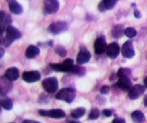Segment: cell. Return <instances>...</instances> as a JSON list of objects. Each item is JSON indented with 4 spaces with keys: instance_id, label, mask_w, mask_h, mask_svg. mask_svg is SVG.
<instances>
[{
    "instance_id": "4",
    "label": "cell",
    "mask_w": 147,
    "mask_h": 123,
    "mask_svg": "<svg viewBox=\"0 0 147 123\" xmlns=\"http://www.w3.org/2000/svg\"><path fill=\"white\" fill-rule=\"evenodd\" d=\"M42 86L47 93H55L58 88V81L55 77H50L44 79Z\"/></svg>"
},
{
    "instance_id": "13",
    "label": "cell",
    "mask_w": 147,
    "mask_h": 123,
    "mask_svg": "<svg viewBox=\"0 0 147 123\" xmlns=\"http://www.w3.org/2000/svg\"><path fill=\"white\" fill-rule=\"evenodd\" d=\"M145 92L144 86H142L140 84H136L131 87V89L129 90V96L130 99H136L141 96L144 94Z\"/></svg>"
},
{
    "instance_id": "16",
    "label": "cell",
    "mask_w": 147,
    "mask_h": 123,
    "mask_svg": "<svg viewBox=\"0 0 147 123\" xmlns=\"http://www.w3.org/2000/svg\"><path fill=\"white\" fill-rule=\"evenodd\" d=\"M119 0H102L98 4V10L103 12L106 10H111L116 6Z\"/></svg>"
},
{
    "instance_id": "14",
    "label": "cell",
    "mask_w": 147,
    "mask_h": 123,
    "mask_svg": "<svg viewBox=\"0 0 147 123\" xmlns=\"http://www.w3.org/2000/svg\"><path fill=\"white\" fill-rule=\"evenodd\" d=\"M120 53V46L116 43H112L108 46L106 53L111 58H116Z\"/></svg>"
},
{
    "instance_id": "11",
    "label": "cell",
    "mask_w": 147,
    "mask_h": 123,
    "mask_svg": "<svg viewBox=\"0 0 147 123\" xmlns=\"http://www.w3.org/2000/svg\"><path fill=\"white\" fill-rule=\"evenodd\" d=\"M40 79H41V75L37 71H25L22 74V79L27 83L38 82Z\"/></svg>"
},
{
    "instance_id": "10",
    "label": "cell",
    "mask_w": 147,
    "mask_h": 123,
    "mask_svg": "<svg viewBox=\"0 0 147 123\" xmlns=\"http://www.w3.org/2000/svg\"><path fill=\"white\" fill-rule=\"evenodd\" d=\"M107 47L108 46L106 44V39L104 37L101 36L96 39L94 44V49L96 54H103L105 51H106Z\"/></svg>"
},
{
    "instance_id": "6",
    "label": "cell",
    "mask_w": 147,
    "mask_h": 123,
    "mask_svg": "<svg viewBox=\"0 0 147 123\" xmlns=\"http://www.w3.org/2000/svg\"><path fill=\"white\" fill-rule=\"evenodd\" d=\"M39 114L42 116L49 117L55 119H60L65 117V113L63 110L60 109H54L51 110H44V109H40L39 110Z\"/></svg>"
},
{
    "instance_id": "2",
    "label": "cell",
    "mask_w": 147,
    "mask_h": 123,
    "mask_svg": "<svg viewBox=\"0 0 147 123\" xmlns=\"http://www.w3.org/2000/svg\"><path fill=\"white\" fill-rule=\"evenodd\" d=\"M76 90L73 88H64L59 91L56 94V99L71 103L76 97Z\"/></svg>"
},
{
    "instance_id": "5",
    "label": "cell",
    "mask_w": 147,
    "mask_h": 123,
    "mask_svg": "<svg viewBox=\"0 0 147 123\" xmlns=\"http://www.w3.org/2000/svg\"><path fill=\"white\" fill-rule=\"evenodd\" d=\"M68 25L66 22L58 21L53 22L49 26L48 30L50 33L53 35H57L67 30Z\"/></svg>"
},
{
    "instance_id": "12",
    "label": "cell",
    "mask_w": 147,
    "mask_h": 123,
    "mask_svg": "<svg viewBox=\"0 0 147 123\" xmlns=\"http://www.w3.org/2000/svg\"><path fill=\"white\" fill-rule=\"evenodd\" d=\"M91 54L89 52V50L85 47L82 46L80 48V52L77 56V63L78 64H83L90 60Z\"/></svg>"
},
{
    "instance_id": "18",
    "label": "cell",
    "mask_w": 147,
    "mask_h": 123,
    "mask_svg": "<svg viewBox=\"0 0 147 123\" xmlns=\"http://www.w3.org/2000/svg\"><path fill=\"white\" fill-rule=\"evenodd\" d=\"M5 77L10 82L16 81L19 78V70L16 67H11L7 70Z\"/></svg>"
},
{
    "instance_id": "26",
    "label": "cell",
    "mask_w": 147,
    "mask_h": 123,
    "mask_svg": "<svg viewBox=\"0 0 147 123\" xmlns=\"http://www.w3.org/2000/svg\"><path fill=\"white\" fill-rule=\"evenodd\" d=\"M131 74V71L129 69H126V68H121L119 69V71H118L117 76L119 78L121 77H129Z\"/></svg>"
},
{
    "instance_id": "32",
    "label": "cell",
    "mask_w": 147,
    "mask_h": 123,
    "mask_svg": "<svg viewBox=\"0 0 147 123\" xmlns=\"http://www.w3.org/2000/svg\"><path fill=\"white\" fill-rule=\"evenodd\" d=\"M112 123H126V121L122 118H116V119L113 120Z\"/></svg>"
},
{
    "instance_id": "9",
    "label": "cell",
    "mask_w": 147,
    "mask_h": 123,
    "mask_svg": "<svg viewBox=\"0 0 147 123\" xmlns=\"http://www.w3.org/2000/svg\"><path fill=\"white\" fill-rule=\"evenodd\" d=\"M122 55L126 58H131L134 56L135 51L133 47V43L131 40H128L122 46Z\"/></svg>"
},
{
    "instance_id": "36",
    "label": "cell",
    "mask_w": 147,
    "mask_h": 123,
    "mask_svg": "<svg viewBox=\"0 0 147 123\" xmlns=\"http://www.w3.org/2000/svg\"><path fill=\"white\" fill-rule=\"evenodd\" d=\"M144 85H145V86L147 88V76L145 78V79H144Z\"/></svg>"
},
{
    "instance_id": "1",
    "label": "cell",
    "mask_w": 147,
    "mask_h": 123,
    "mask_svg": "<svg viewBox=\"0 0 147 123\" xmlns=\"http://www.w3.org/2000/svg\"><path fill=\"white\" fill-rule=\"evenodd\" d=\"M22 34L20 30H17L16 27L9 25L6 30L5 37L1 40L6 47H9L15 40L20 39L21 37Z\"/></svg>"
},
{
    "instance_id": "30",
    "label": "cell",
    "mask_w": 147,
    "mask_h": 123,
    "mask_svg": "<svg viewBox=\"0 0 147 123\" xmlns=\"http://www.w3.org/2000/svg\"><path fill=\"white\" fill-rule=\"evenodd\" d=\"M109 91H110V88H109V86L105 85V86H103L101 88H100V92L102 94H107L109 92Z\"/></svg>"
},
{
    "instance_id": "3",
    "label": "cell",
    "mask_w": 147,
    "mask_h": 123,
    "mask_svg": "<svg viewBox=\"0 0 147 123\" xmlns=\"http://www.w3.org/2000/svg\"><path fill=\"white\" fill-rule=\"evenodd\" d=\"M74 62L72 59H66L63 62L60 63H50V66L53 71L59 72L71 71L74 66Z\"/></svg>"
},
{
    "instance_id": "19",
    "label": "cell",
    "mask_w": 147,
    "mask_h": 123,
    "mask_svg": "<svg viewBox=\"0 0 147 123\" xmlns=\"http://www.w3.org/2000/svg\"><path fill=\"white\" fill-rule=\"evenodd\" d=\"M39 53H40V49L37 46L31 45L26 50L25 56L27 58L32 59L35 58L37 56H38Z\"/></svg>"
},
{
    "instance_id": "29",
    "label": "cell",
    "mask_w": 147,
    "mask_h": 123,
    "mask_svg": "<svg viewBox=\"0 0 147 123\" xmlns=\"http://www.w3.org/2000/svg\"><path fill=\"white\" fill-rule=\"evenodd\" d=\"M100 115V112L98 109H92L90 112V115H89V119L90 120H96Z\"/></svg>"
},
{
    "instance_id": "27",
    "label": "cell",
    "mask_w": 147,
    "mask_h": 123,
    "mask_svg": "<svg viewBox=\"0 0 147 123\" xmlns=\"http://www.w3.org/2000/svg\"><path fill=\"white\" fill-rule=\"evenodd\" d=\"M124 35H126L129 38H133L137 35V32L134 27H127L126 29H125Z\"/></svg>"
},
{
    "instance_id": "23",
    "label": "cell",
    "mask_w": 147,
    "mask_h": 123,
    "mask_svg": "<svg viewBox=\"0 0 147 123\" xmlns=\"http://www.w3.org/2000/svg\"><path fill=\"white\" fill-rule=\"evenodd\" d=\"M85 113H86V109L84 108L79 107L72 111L71 116L75 119H78V118H82L85 115Z\"/></svg>"
},
{
    "instance_id": "31",
    "label": "cell",
    "mask_w": 147,
    "mask_h": 123,
    "mask_svg": "<svg viewBox=\"0 0 147 123\" xmlns=\"http://www.w3.org/2000/svg\"><path fill=\"white\" fill-rule=\"evenodd\" d=\"M103 114L105 116L107 117V118H109V117H111L112 115V112L111 110H109V109H106L103 111Z\"/></svg>"
},
{
    "instance_id": "22",
    "label": "cell",
    "mask_w": 147,
    "mask_h": 123,
    "mask_svg": "<svg viewBox=\"0 0 147 123\" xmlns=\"http://www.w3.org/2000/svg\"><path fill=\"white\" fill-rule=\"evenodd\" d=\"M124 32L125 30L123 28V25L118 24V25L113 27V30H112V36L114 38H120L124 34Z\"/></svg>"
},
{
    "instance_id": "24",
    "label": "cell",
    "mask_w": 147,
    "mask_h": 123,
    "mask_svg": "<svg viewBox=\"0 0 147 123\" xmlns=\"http://www.w3.org/2000/svg\"><path fill=\"white\" fill-rule=\"evenodd\" d=\"M1 105L4 109L7 110H11L13 108V102L9 98H5L1 101Z\"/></svg>"
},
{
    "instance_id": "34",
    "label": "cell",
    "mask_w": 147,
    "mask_h": 123,
    "mask_svg": "<svg viewBox=\"0 0 147 123\" xmlns=\"http://www.w3.org/2000/svg\"><path fill=\"white\" fill-rule=\"evenodd\" d=\"M144 105L146 107H147V94L145 96L144 99Z\"/></svg>"
},
{
    "instance_id": "33",
    "label": "cell",
    "mask_w": 147,
    "mask_h": 123,
    "mask_svg": "<svg viewBox=\"0 0 147 123\" xmlns=\"http://www.w3.org/2000/svg\"><path fill=\"white\" fill-rule=\"evenodd\" d=\"M134 16H135V17H136V18L139 19V18H141V17H142V14H141V12L138 10H135L134 12Z\"/></svg>"
},
{
    "instance_id": "20",
    "label": "cell",
    "mask_w": 147,
    "mask_h": 123,
    "mask_svg": "<svg viewBox=\"0 0 147 123\" xmlns=\"http://www.w3.org/2000/svg\"><path fill=\"white\" fill-rule=\"evenodd\" d=\"M6 78V77H5ZM12 88V85L10 83V81L6 78L5 80L1 78V96H4L7 94L9 92L11 89Z\"/></svg>"
},
{
    "instance_id": "21",
    "label": "cell",
    "mask_w": 147,
    "mask_h": 123,
    "mask_svg": "<svg viewBox=\"0 0 147 123\" xmlns=\"http://www.w3.org/2000/svg\"><path fill=\"white\" fill-rule=\"evenodd\" d=\"M131 118L135 123H143L146 120L144 115L139 110H136L131 114Z\"/></svg>"
},
{
    "instance_id": "35",
    "label": "cell",
    "mask_w": 147,
    "mask_h": 123,
    "mask_svg": "<svg viewBox=\"0 0 147 123\" xmlns=\"http://www.w3.org/2000/svg\"><path fill=\"white\" fill-rule=\"evenodd\" d=\"M22 123H32L31 120H25L23 121Z\"/></svg>"
},
{
    "instance_id": "40",
    "label": "cell",
    "mask_w": 147,
    "mask_h": 123,
    "mask_svg": "<svg viewBox=\"0 0 147 123\" xmlns=\"http://www.w3.org/2000/svg\"><path fill=\"white\" fill-rule=\"evenodd\" d=\"M7 1H9V0H7Z\"/></svg>"
},
{
    "instance_id": "8",
    "label": "cell",
    "mask_w": 147,
    "mask_h": 123,
    "mask_svg": "<svg viewBox=\"0 0 147 123\" xmlns=\"http://www.w3.org/2000/svg\"><path fill=\"white\" fill-rule=\"evenodd\" d=\"M1 17H0V27H1V35H3V33L6 31L7 27L10 25L12 22V19H11L10 14L5 13L4 12L1 11L0 12Z\"/></svg>"
},
{
    "instance_id": "28",
    "label": "cell",
    "mask_w": 147,
    "mask_h": 123,
    "mask_svg": "<svg viewBox=\"0 0 147 123\" xmlns=\"http://www.w3.org/2000/svg\"><path fill=\"white\" fill-rule=\"evenodd\" d=\"M55 52L57 54H58L61 57H65L67 55V50L62 46H57V48H55Z\"/></svg>"
},
{
    "instance_id": "38",
    "label": "cell",
    "mask_w": 147,
    "mask_h": 123,
    "mask_svg": "<svg viewBox=\"0 0 147 123\" xmlns=\"http://www.w3.org/2000/svg\"><path fill=\"white\" fill-rule=\"evenodd\" d=\"M68 123H80V122H77V121H70Z\"/></svg>"
},
{
    "instance_id": "17",
    "label": "cell",
    "mask_w": 147,
    "mask_h": 123,
    "mask_svg": "<svg viewBox=\"0 0 147 123\" xmlns=\"http://www.w3.org/2000/svg\"><path fill=\"white\" fill-rule=\"evenodd\" d=\"M9 8L10 12L15 14H20L22 13V7L16 0H9Z\"/></svg>"
},
{
    "instance_id": "37",
    "label": "cell",
    "mask_w": 147,
    "mask_h": 123,
    "mask_svg": "<svg viewBox=\"0 0 147 123\" xmlns=\"http://www.w3.org/2000/svg\"><path fill=\"white\" fill-rule=\"evenodd\" d=\"M3 54H4V50H3V48H1V56H0V57H2Z\"/></svg>"
},
{
    "instance_id": "25",
    "label": "cell",
    "mask_w": 147,
    "mask_h": 123,
    "mask_svg": "<svg viewBox=\"0 0 147 123\" xmlns=\"http://www.w3.org/2000/svg\"><path fill=\"white\" fill-rule=\"evenodd\" d=\"M71 72L75 73V74L78 75V76H83V75L86 73V69H85V68L83 67V66L76 65V66H73Z\"/></svg>"
},
{
    "instance_id": "15",
    "label": "cell",
    "mask_w": 147,
    "mask_h": 123,
    "mask_svg": "<svg viewBox=\"0 0 147 123\" xmlns=\"http://www.w3.org/2000/svg\"><path fill=\"white\" fill-rule=\"evenodd\" d=\"M117 86L122 91L128 92L131 89V81L129 77H121L118 81Z\"/></svg>"
},
{
    "instance_id": "39",
    "label": "cell",
    "mask_w": 147,
    "mask_h": 123,
    "mask_svg": "<svg viewBox=\"0 0 147 123\" xmlns=\"http://www.w3.org/2000/svg\"><path fill=\"white\" fill-rule=\"evenodd\" d=\"M34 123H40V122H34Z\"/></svg>"
},
{
    "instance_id": "7",
    "label": "cell",
    "mask_w": 147,
    "mask_h": 123,
    "mask_svg": "<svg viewBox=\"0 0 147 123\" xmlns=\"http://www.w3.org/2000/svg\"><path fill=\"white\" fill-rule=\"evenodd\" d=\"M60 7L58 0H44L45 12L47 14H55Z\"/></svg>"
}]
</instances>
